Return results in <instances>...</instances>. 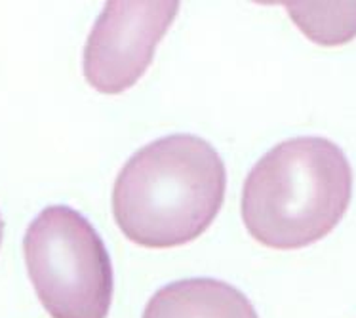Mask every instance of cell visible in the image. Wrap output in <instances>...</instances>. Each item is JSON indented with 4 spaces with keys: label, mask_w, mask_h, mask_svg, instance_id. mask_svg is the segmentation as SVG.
I'll return each mask as SVG.
<instances>
[{
    "label": "cell",
    "mask_w": 356,
    "mask_h": 318,
    "mask_svg": "<svg viewBox=\"0 0 356 318\" xmlns=\"http://www.w3.org/2000/svg\"><path fill=\"white\" fill-rule=\"evenodd\" d=\"M291 22L320 46H341L356 38V2H284Z\"/></svg>",
    "instance_id": "obj_6"
},
{
    "label": "cell",
    "mask_w": 356,
    "mask_h": 318,
    "mask_svg": "<svg viewBox=\"0 0 356 318\" xmlns=\"http://www.w3.org/2000/svg\"><path fill=\"white\" fill-rule=\"evenodd\" d=\"M2 234H4V221H2V216H0V244H2Z\"/></svg>",
    "instance_id": "obj_7"
},
{
    "label": "cell",
    "mask_w": 356,
    "mask_h": 318,
    "mask_svg": "<svg viewBox=\"0 0 356 318\" xmlns=\"http://www.w3.org/2000/svg\"><path fill=\"white\" fill-rule=\"evenodd\" d=\"M353 196V170L326 138L286 139L255 162L242 189V221L259 244L299 250L339 225Z\"/></svg>",
    "instance_id": "obj_2"
},
{
    "label": "cell",
    "mask_w": 356,
    "mask_h": 318,
    "mask_svg": "<svg viewBox=\"0 0 356 318\" xmlns=\"http://www.w3.org/2000/svg\"><path fill=\"white\" fill-rule=\"evenodd\" d=\"M143 318H259L238 288L216 278H185L160 288Z\"/></svg>",
    "instance_id": "obj_5"
},
{
    "label": "cell",
    "mask_w": 356,
    "mask_h": 318,
    "mask_svg": "<svg viewBox=\"0 0 356 318\" xmlns=\"http://www.w3.org/2000/svg\"><path fill=\"white\" fill-rule=\"evenodd\" d=\"M179 12V2H107L84 46L82 71L97 92L117 95L153 63L156 46Z\"/></svg>",
    "instance_id": "obj_4"
},
{
    "label": "cell",
    "mask_w": 356,
    "mask_h": 318,
    "mask_svg": "<svg viewBox=\"0 0 356 318\" xmlns=\"http://www.w3.org/2000/svg\"><path fill=\"white\" fill-rule=\"evenodd\" d=\"M31 284L51 318H107L115 275L99 232L80 212L48 206L25 231Z\"/></svg>",
    "instance_id": "obj_3"
},
{
    "label": "cell",
    "mask_w": 356,
    "mask_h": 318,
    "mask_svg": "<svg viewBox=\"0 0 356 318\" xmlns=\"http://www.w3.org/2000/svg\"><path fill=\"white\" fill-rule=\"evenodd\" d=\"M225 187L219 152L198 136L174 134L141 147L124 164L113 189V216L138 246H183L213 223Z\"/></svg>",
    "instance_id": "obj_1"
}]
</instances>
